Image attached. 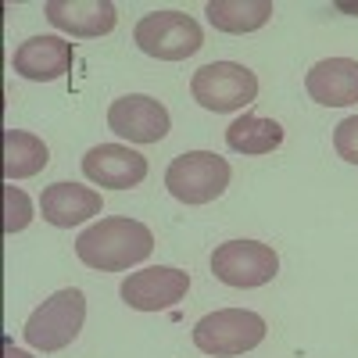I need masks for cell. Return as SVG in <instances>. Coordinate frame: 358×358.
Returning <instances> with one entry per match:
<instances>
[{
    "instance_id": "1",
    "label": "cell",
    "mask_w": 358,
    "mask_h": 358,
    "mask_svg": "<svg viewBox=\"0 0 358 358\" xmlns=\"http://www.w3.org/2000/svg\"><path fill=\"white\" fill-rule=\"evenodd\" d=\"M155 251V233L136 219H101L79 233L76 255L83 265L101 273H122Z\"/></svg>"
},
{
    "instance_id": "2",
    "label": "cell",
    "mask_w": 358,
    "mask_h": 358,
    "mask_svg": "<svg viewBox=\"0 0 358 358\" xmlns=\"http://www.w3.org/2000/svg\"><path fill=\"white\" fill-rule=\"evenodd\" d=\"M83 319H86V297H83V290L65 287V290L50 294L47 301L25 319L22 337H25V344H33L40 351H62V348H69L79 337Z\"/></svg>"
},
{
    "instance_id": "3",
    "label": "cell",
    "mask_w": 358,
    "mask_h": 358,
    "mask_svg": "<svg viewBox=\"0 0 358 358\" xmlns=\"http://www.w3.org/2000/svg\"><path fill=\"white\" fill-rule=\"evenodd\" d=\"M165 187L183 204H208L229 187V162L215 151H187L165 169Z\"/></svg>"
},
{
    "instance_id": "4",
    "label": "cell",
    "mask_w": 358,
    "mask_h": 358,
    "mask_svg": "<svg viewBox=\"0 0 358 358\" xmlns=\"http://www.w3.org/2000/svg\"><path fill=\"white\" fill-rule=\"evenodd\" d=\"M265 341V319L248 308H219L212 315H204L194 326V344L204 355L229 358V355H244Z\"/></svg>"
},
{
    "instance_id": "5",
    "label": "cell",
    "mask_w": 358,
    "mask_h": 358,
    "mask_svg": "<svg viewBox=\"0 0 358 358\" xmlns=\"http://www.w3.org/2000/svg\"><path fill=\"white\" fill-rule=\"evenodd\" d=\"M133 40L143 54L158 57V62H183V57L197 54L201 43H204L201 25L183 11H151V15H143L133 29Z\"/></svg>"
},
{
    "instance_id": "6",
    "label": "cell",
    "mask_w": 358,
    "mask_h": 358,
    "mask_svg": "<svg viewBox=\"0 0 358 358\" xmlns=\"http://www.w3.org/2000/svg\"><path fill=\"white\" fill-rule=\"evenodd\" d=\"M190 94L208 111H241L258 97V76L236 62H212L194 72Z\"/></svg>"
},
{
    "instance_id": "7",
    "label": "cell",
    "mask_w": 358,
    "mask_h": 358,
    "mask_svg": "<svg viewBox=\"0 0 358 358\" xmlns=\"http://www.w3.org/2000/svg\"><path fill=\"white\" fill-rule=\"evenodd\" d=\"M212 273L226 287H265L280 273V258L268 244L258 241H226L212 255Z\"/></svg>"
},
{
    "instance_id": "8",
    "label": "cell",
    "mask_w": 358,
    "mask_h": 358,
    "mask_svg": "<svg viewBox=\"0 0 358 358\" xmlns=\"http://www.w3.org/2000/svg\"><path fill=\"white\" fill-rule=\"evenodd\" d=\"M187 290H190V273L172 265H151V268H140V273H129L118 294L136 312H162L172 308L176 301H183Z\"/></svg>"
},
{
    "instance_id": "9",
    "label": "cell",
    "mask_w": 358,
    "mask_h": 358,
    "mask_svg": "<svg viewBox=\"0 0 358 358\" xmlns=\"http://www.w3.org/2000/svg\"><path fill=\"white\" fill-rule=\"evenodd\" d=\"M108 126H111V133H118L129 143H158V140H165L172 118L162 101L147 97V94H126V97L111 101Z\"/></svg>"
},
{
    "instance_id": "10",
    "label": "cell",
    "mask_w": 358,
    "mask_h": 358,
    "mask_svg": "<svg viewBox=\"0 0 358 358\" xmlns=\"http://www.w3.org/2000/svg\"><path fill=\"white\" fill-rule=\"evenodd\" d=\"M83 176L97 187L108 190H129L140 187L143 176H147V158L133 147L122 143H101V147H90L86 158H83Z\"/></svg>"
},
{
    "instance_id": "11",
    "label": "cell",
    "mask_w": 358,
    "mask_h": 358,
    "mask_svg": "<svg viewBox=\"0 0 358 358\" xmlns=\"http://www.w3.org/2000/svg\"><path fill=\"white\" fill-rule=\"evenodd\" d=\"M47 22L72 36H108L118 15L111 0H47Z\"/></svg>"
},
{
    "instance_id": "12",
    "label": "cell",
    "mask_w": 358,
    "mask_h": 358,
    "mask_svg": "<svg viewBox=\"0 0 358 358\" xmlns=\"http://www.w3.org/2000/svg\"><path fill=\"white\" fill-rule=\"evenodd\" d=\"M312 101L326 108H348L358 101V62L355 57H322L305 76Z\"/></svg>"
},
{
    "instance_id": "13",
    "label": "cell",
    "mask_w": 358,
    "mask_h": 358,
    "mask_svg": "<svg viewBox=\"0 0 358 358\" xmlns=\"http://www.w3.org/2000/svg\"><path fill=\"white\" fill-rule=\"evenodd\" d=\"M11 65L22 79H33V83H50V79H62L72 69V43L62 36H29Z\"/></svg>"
},
{
    "instance_id": "14",
    "label": "cell",
    "mask_w": 358,
    "mask_h": 358,
    "mask_svg": "<svg viewBox=\"0 0 358 358\" xmlns=\"http://www.w3.org/2000/svg\"><path fill=\"white\" fill-rule=\"evenodd\" d=\"M40 212L50 226L72 229L90 215H101V194L79 183H50L40 197Z\"/></svg>"
},
{
    "instance_id": "15",
    "label": "cell",
    "mask_w": 358,
    "mask_h": 358,
    "mask_svg": "<svg viewBox=\"0 0 358 358\" xmlns=\"http://www.w3.org/2000/svg\"><path fill=\"white\" fill-rule=\"evenodd\" d=\"M204 15L219 33L241 36V33H255L273 18V0H208Z\"/></svg>"
},
{
    "instance_id": "16",
    "label": "cell",
    "mask_w": 358,
    "mask_h": 358,
    "mask_svg": "<svg viewBox=\"0 0 358 358\" xmlns=\"http://www.w3.org/2000/svg\"><path fill=\"white\" fill-rule=\"evenodd\" d=\"M47 162H50V151L40 136L22 133V129H4V179L8 183L36 176L40 169H47Z\"/></svg>"
},
{
    "instance_id": "17",
    "label": "cell",
    "mask_w": 358,
    "mask_h": 358,
    "mask_svg": "<svg viewBox=\"0 0 358 358\" xmlns=\"http://www.w3.org/2000/svg\"><path fill=\"white\" fill-rule=\"evenodd\" d=\"M283 143V126L262 115H241L226 129V147L236 155H268Z\"/></svg>"
},
{
    "instance_id": "18",
    "label": "cell",
    "mask_w": 358,
    "mask_h": 358,
    "mask_svg": "<svg viewBox=\"0 0 358 358\" xmlns=\"http://www.w3.org/2000/svg\"><path fill=\"white\" fill-rule=\"evenodd\" d=\"M29 222H33V201L18 187H4V233H22Z\"/></svg>"
},
{
    "instance_id": "19",
    "label": "cell",
    "mask_w": 358,
    "mask_h": 358,
    "mask_svg": "<svg viewBox=\"0 0 358 358\" xmlns=\"http://www.w3.org/2000/svg\"><path fill=\"white\" fill-rule=\"evenodd\" d=\"M334 147H337V155L351 165H358V115L344 118V122L334 129Z\"/></svg>"
},
{
    "instance_id": "20",
    "label": "cell",
    "mask_w": 358,
    "mask_h": 358,
    "mask_svg": "<svg viewBox=\"0 0 358 358\" xmlns=\"http://www.w3.org/2000/svg\"><path fill=\"white\" fill-rule=\"evenodd\" d=\"M4 358H33V355H25V351H18L11 341H4Z\"/></svg>"
},
{
    "instance_id": "21",
    "label": "cell",
    "mask_w": 358,
    "mask_h": 358,
    "mask_svg": "<svg viewBox=\"0 0 358 358\" xmlns=\"http://www.w3.org/2000/svg\"><path fill=\"white\" fill-rule=\"evenodd\" d=\"M337 8H341V11H355V15H358V4H348V0H337Z\"/></svg>"
}]
</instances>
